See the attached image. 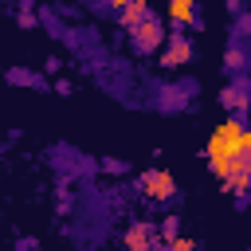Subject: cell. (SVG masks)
Here are the masks:
<instances>
[{
    "label": "cell",
    "instance_id": "4",
    "mask_svg": "<svg viewBox=\"0 0 251 251\" xmlns=\"http://www.w3.org/2000/svg\"><path fill=\"white\" fill-rule=\"evenodd\" d=\"M184 59H192V43L176 35V39H173V47L165 51V59H161V63H165V67H176V63H184Z\"/></svg>",
    "mask_w": 251,
    "mask_h": 251
},
{
    "label": "cell",
    "instance_id": "7",
    "mask_svg": "<svg viewBox=\"0 0 251 251\" xmlns=\"http://www.w3.org/2000/svg\"><path fill=\"white\" fill-rule=\"evenodd\" d=\"M122 20H126V27H133V24H137V20H145V4H129V8H126V16H122Z\"/></svg>",
    "mask_w": 251,
    "mask_h": 251
},
{
    "label": "cell",
    "instance_id": "9",
    "mask_svg": "<svg viewBox=\"0 0 251 251\" xmlns=\"http://www.w3.org/2000/svg\"><path fill=\"white\" fill-rule=\"evenodd\" d=\"M224 102H227V106H243V94L231 86V90H224Z\"/></svg>",
    "mask_w": 251,
    "mask_h": 251
},
{
    "label": "cell",
    "instance_id": "5",
    "mask_svg": "<svg viewBox=\"0 0 251 251\" xmlns=\"http://www.w3.org/2000/svg\"><path fill=\"white\" fill-rule=\"evenodd\" d=\"M126 243H129V251H149V227H129L126 231Z\"/></svg>",
    "mask_w": 251,
    "mask_h": 251
},
{
    "label": "cell",
    "instance_id": "1",
    "mask_svg": "<svg viewBox=\"0 0 251 251\" xmlns=\"http://www.w3.org/2000/svg\"><path fill=\"white\" fill-rule=\"evenodd\" d=\"M212 157H227V161H251V129H243L239 118H227L216 126V133L208 137V161Z\"/></svg>",
    "mask_w": 251,
    "mask_h": 251
},
{
    "label": "cell",
    "instance_id": "3",
    "mask_svg": "<svg viewBox=\"0 0 251 251\" xmlns=\"http://www.w3.org/2000/svg\"><path fill=\"white\" fill-rule=\"evenodd\" d=\"M161 35H165V31H161V24H157V20H149V16L133 27V43H137L141 51H153V47L161 43Z\"/></svg>",
    "mask_w": 251,
    "mask_h": 251
},
{
    "label": "cell",
    "instance_id": "10",
    "mask_svg": "<svg viewBox=\"0 0 251 251\" xmlns=\"http://www.w3.org/2000/svg\"><path fill=\"white\" fill-rule=\"evenodd\" d=\"M169 251H196V243H192V239H173Z\"/></svg>",
    "mask_w": 251,
    "mask_h": 251
},
{
    "label": "cell",
    "instance_id": "11",
    "mask_svg": "<svg viewBox=\"0 0 251 251\" xmlns=\"http://www.w3.org/2000/svg\"><path fill=\"white\" fill-rule=\"evenodd\" d=\"M8 78H12V82H35V75H27V71H12Z\"/></svg>",
    "mask_w": 251,
    "mask_h": 251
},
{
    "label": "cell",
    "instance_id": "8",
    "mask_svg": "<svg viewBox=\"0 0 251 251\" xmlns=\"http://www.w3.org/2000/svg\"><path fill=\"white\" fill-rule=\"evenodd\" d=\"M173 16H176V20H192V16H196V8H192L188 0H176V4H173Z\"/></svg>",
    "mask_w": 251,
    "mask_h": 251
},
{
    "label": "cell",
    "instance_id": "6",
    "mask_svg": "<svg viewBox=\"0 0 251 251\" xmlns=\"http://www.w3.org/2000/svg\"><path fill=\"white\" fill-rule=\"evenodd\" d=\"M224 184H227V192H243V188L251 184V173H235V176H227Z\"/></svg>",
    "mask_w": 251,
    "mask_h": 251
},
{
    "label": "cell",
    "instance_id": "2",
    "mask_svg": "<svg viewBox=\"0 0 251 251\" xmlns=\"http://www.w3.org/2000/svg\"><path fill=\"white\" fill-rule=\"evenodd\" d=\"M141 188H145V196H153V200H169L176 184H173V176H169L165 169H153V173L141 176Z\"/></svg>",
    "mask_w": 251,
    "mask_h": 251
}]
</instances>
